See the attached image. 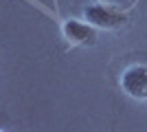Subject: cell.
I'll list each match as a JSON object with an SVG mask.
<instances>
[{
    "label": "cell",
    "mask_w": 147,
    "mask_h": 132,
    "mask_svg": "<svg viewBox=\"0 0 147 132\" xmlns=\"http://www.w3.org/2000/svg\"><path fill=\"white\" fill-rule=\"evenodd\" d=\"M119 86L125 97L134 101H147V62L136 60L125 64L119 75Z\"/></svg>",
    "instance_id": "cell-1"
},
{
    "label": "cell",
    "mask_w": 147,
    "mask_h": 132,
    "mask_svg": "<svg viewBox=\"0 0 147 132\" xmlns=\"http://www.w3.org/2000/svg\"><path fill=\"white\" fill-rule=\"evenodd\" d=\"M61 35L70 44V49H75V46H92L97 42V29L88 20H77V18L64 20L61 22Z\"/></svg>",
    "instance_id": "cell-3"
},
{
    "label": "cell",
    "mask_w": 147,
    "mask_h": 132,
    "mask_svg": "<svg viewBox=\"0 0 147 132\" xmlns=\"http://www.w3.org/2000/svg\"><path fill=\"white\" fill-rule=\"evenodd\" d=\"M84 20H88L94 29H103V31H117L127 24L129 16L121 9L103 2H92L84 7Z\"/></svg>",
    "instance_id": "cell-2"
}]
</instances>
